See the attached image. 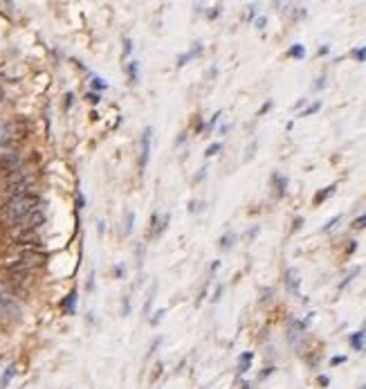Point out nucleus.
<instances>
[{
    "label": "nucleus",
    "instance_id": "35",
    "mask_svg": "<svg viewBox=\"0 0 366 389\" xmlns=\"http://www.w3.org/2000/svg\"><path fill=\"white\" fill-rule=\"evenodd\" d=\"M269 108H272V99H267V102L263 104V106H261V110H258V115H265Z\"/></svg>",
    "mask_w": 366,
    "mask_h": 389
},
{
    "label": "nucleus",
    "instance_id": "23",
    "mask_svg": "<svg viewBox=\"0 0 366 389\" xmlns=\"http://www.w3.org/2000/svg\"><path fill=\"white\" fill-rule=\"evenodd\" d=\"M339 220H341V214H337V216H333V218H330V220H328V223H326V225H324V227H321V232H330V229H333V227H335V225H337V223H339Z\"/></svg>",
    "mask_w": 366,
    "mask_h": 389
},
{
    "label": "nucleus",
    "instance_id": "25",
    "mask_svg": "<svg viewBox=\"0 0 366 389\" xmlns=\"http://www.w3.org/2000/svg\"><path fill=\"white\" fill-rule=\"evenodd\" d=\"M292 9V18H295V21H297V18H306L308 16V12H306V9H303V7H290Z\"/></svg>",
    "mask_w": 366,
    "mask_h": 389
},
{
    "label": "nucleus",
    "instance_id": "43",
    "mask_svg": "<svg viewBox=\"0 0 366 389\" xmlns=\"http://www.w3.org/2000/svg\"><path fill=\"white\" fill-rule=\"evenodd\" d=\"M88 99H90V102H93V104H97L101 97H99V95H95V93H90V95H88Z\"/></svg>",
    "mask_w": 366,
    "mask_h": 389
},
{
    "label": "nucleus",
    "instance_id": "34",
    "mask_svg": "<svg viewBox=\"0 0 366 389\" xmlns=\"http://www.w3.org/2000/svg\"><path fill=\"white\" fill-rule=\"evenodd\" d=\"M162 315H164V310H157V313H155V315H153V318H151V324H153V326H155V324H160Z\"/></svg>",
    "mask_w": 366,
    "mask_h": 389
},
{
    "label": "nucleus",
    "instance_id": "42",
    "mask_svg": "<svg viewBox=\"0 0 366 389\" xmlns=\"http://www.w3.org/2000/svg\"><path fill=\"white\" fill-rule=\"evenodd\" d=\"M133 50V43L131 41H128V38H126V41H124V52H126V54H128V52H131Z\"/></svg>",
    "mask_w": 366,
    "mask_h": 389
},
{
    "label": "nucleus",
    "instance_id": "37",
    "mask_svg": "<svg viewBox=\"0 0 366 389\" xmlns=\"http://www.w3.org/2000/svg\"><path fill=\"white\" fill-rule=\"evenodd\" d=\"M324 86H326V76L321 74L319 79H317V84H315V90H321V88H324Z\"/></svg>",
    "mask_w": 366,
    "mask_h": 389
},
{
    "label": "nucleus",
    "instance_id": "40",
    "mask_svg": "<svg viewBox=\"0 0 366 389\" xmlns=\"http://www.w3.org/2000/svg\"><path fill=\"white\" fill-rule=\"evenodd\" d=\"M220 295H223V286L216 288V292H214V297H211V301H218V299H220Z\"/></svg>",
    "mask_w": 366,
    "mask_h": 389
},
{
    "label": "nucleus",
    "instance_id": "46",
    "mask_svg": "<svg viewBox=\"0 0 366 389\" xmlns=\"http://www.w3.org/2000/svg\"><path fill=\"white\" fill-rule=\"evenodd\" d=\"M205 171H207V169H200V174H198V176H196V178H194V180H196V182H198V180H202V178H205Z\"/></svg>",
    "mask_w": 366,
    "mask_h": 389
},
{
    "label": "nucleus",
    "instance_id": "51",
    "mask_svg": "<svg viewBox=\"0 0 366 389\" xmlns=\"http://www.w3.org/2000/svg\"><path fill=\"white\" fill-rule=\"evenodd\" d=\"M364 349H366V344H364Z\"/></svg>",
    "mask_w": 366,
    "mask_h": 389
},
{
    "label": "nucleus",
    "instance_id": "32",
    "mask_svg": "<svg viewBox=\"0 0 366 389\" xmlns=\"http://www.w3.org/2000/svg\"><path fill=\"white\" fill-rule=\"evenodd\" d=\"M93 86H95V88H99V90H106V88H108L104 79H93Z\"/></svg>",
    "mask_w": 366,
    "mask_h": 389
},
{
    "label": "nucleus",
    "instance_id": "49",
    "mask_svg": "<svg viewBox=\"0 0 366 389\" xmlns=\"http://www.w3.org/2000/svg\"><path fill=\"white\" fill-rule=\"evenodd\" d=\"M3 99H5V90L0 88V104H3Z\"/></svg>",
    "mask_w": 366,
    "mask_h": 389
},
{
    "label": "nucleus",
    "instance_id": "17",
    "mask_svg": "<svg viewBox=\"0 0 366 389\" xmlns=\"http://www.w3.org/2000/svg\"><path fill=\"white\" fill-rule=\"evenodd\" d=\"M126 72H128V81L135 86L139 81V63H137V61H131V63H128V68H126Z\"/></svg>",
    "mask_w": 366,
    "mask_h": 389
},
{
    "label": "nucleus",
    "instance_id": "30",
    "mask_svg": "<svg viewBox=\"0 0 366 389\" xmlns=\"http://www.w3.org/2000/svg\"><path fill=\"white\" fill-rule=\"evenodd\" d=\"M166 225H168V214H164V216H162V223H160V229H157V237H160V234H162V232H164V229H166Z\"/></svg>",
    "mask_w": 366,
    "mask_h": 389
},
{
    "label": "nucleus",
    "instance_id": "5",
    "mask_svg": "<svg viewBox=\"0 0 366 389\" xmlns=\"http://www.w3.org/2000/svg\"><path fill=\"white\" fill-rule=\"evenodd\" d=\"M43 223H45V212L38 207V209H34L32 214L23 216V218L18 220V223L14 225L12 229H16V232H36V229L41 227Z\"/></svg>",
    "mask_w": 366,
    "mask_h": 389
},
{
    "label": "nucleus",
    "instance_id": "48",
    "mask_svg": "<svg viewBox=\"0 0 366 389\" xmlns=\"http://www.w3.org/2000/svg\"><path fill=\"white\" fill-rule=\"evenodd\" d=\"M306 102H308V99H299V102L295 104V108H301V106H303V104H306Z\"/></svg>",
    "mask_w": 366,
    "mask_h": 389
},
{
    "label": "nucleus",
    "instance_id": "26",
    "mask_svg": "<svg viewBox=\"0 0 366 389\" xmlns=\"http://www.w3.org/2000/svg\"><path fill=\"white\" fill-rule=\"evenodd\" d=\"M353 227H355V229H364V227H366V214L357 216V218L353 220Z\"/></svg>",
    "mask_w": 366,
    "mask_h": 389
},
{
    "label": "nucleus",
    "instance_id": "4",
    "mask_svg": "<svg viewBox=\"0 0 366 389\" xmlns=\"http://www.w3.org/2000/svg\"><path fill=\"white\" fill-rule=\"evenodd\" d=\"M21 167H25V165H23V155L18 151V146H0V169L5 174L16 171Z\"/></svg>",
    "mask_w": 366,
    "mask_h": 389
},
{
    "label": "nucleus",
    "instance_id": "33",
    "mask_svg": "<svg viewBox=\"0 0 366 389\" xmlns=\"http://www.w3.org/2000/svg\"><path fill=\"white\" fill-rule=\"evenodd\" d=\"M218 119H220V110H218V113H216V115H214V117H211V119H209V124H207V131H211V128H214V124H216V122H218Z\"/></svg>",
    "mask_w": 366,
    "mask_h": 389
},
{
    "label": "nucleus",
    "instance_id": "28",
    "mask_svg": "<svg viewBox=\"0 0 366 389\" xmlns=\"http://www.w3.org/2000/svg\"><path fill=\"white\" fill-rule=\"evenodd\" d=\"M346 362V355H335L330 358V367H337V364H344Z\"/></svg>",
    "mask_w": 366,
    "mask_h": 389
},
{
    "label": "nucleus",
    "instance_id": "1",
    "mask_svg": "<svg viewBox=\"0 0 366 389\" xmlns=\"http://www.w3.org/2000/svg\"><path fill=\"white\" fill-rule=\"evenodd\" d=\"M38 207H41V196L34 194V191L32 194L16 196V198H7V203H5L3 209H0V220H3L5 225H9V227H14L23 216L32 214L34 209H38Z\"/></svg>",
    "mask_w": 366,
    "mask_h": 389
},
{
    "label": "nucleus",
    "instance_id": "47",
    "mask_svg": "<svg viewBox=\"0 0 366 389\" xmlns=\"http://www.w3.org/2000/svg\"><path fill=\"white\" fill-rule=\"evenodd\" d=\"M301 223H303L301 216H299V218H295V229H299V227H301Z\"/></svg>",
    "mask_w": 366,
    "mask_h": 389
},
{
    "label": "nucleus",
    "instance_id": "11",
    "mask_svg": "<svg viewBox=\"0 0 366 389\" xmlns=\"http://www.w3.org/2000/svg\"><path fill=\"white\" fill-rule=\"evenodd\" d=\"M364 340H366V333L364 331H357V333H353L348 338V344L355 349V351H364Z\"/></svg>",
    "mask_w": 366,
    "mask_h": 389
},
{
    "label": "nucleus",
    "instance_id": "41",
    "mask_svg": "<svg viewBox=\"0 0 366 389\" xmlns=\"http://www.w3.org/2000/svg\"><path fill=\"white\" fill-rule=\"evenodd\" d=\"M131 313V301H128V297L124 299V315H128Z\"/></svg>",
    "mask_w": 366,
    "mask_h": 389
},
{
    "label": "nucleus",
    "instance_id": "14",
    "mask_svg": "<svg viewBox=\"0 0 366 389\" xmlns=\"http://www.w3.org/2000/svg\"><path fill=\"white\" fill-rule=\"evenodd\" d=\"M252 360H254V353L252 351H245L243 355L238 358V373H245L249 369V364H252Z\"/></svg>",
    "mask_w": 366,
    "mask_h": 389
},
{
    "label": "nucleus",
    "instance_id": "8",
    "mask_svg": "<svg viewBox=\"0 0 366 389\" xmlns=\"http://www.w3.org/2000/svg\"><path fill=\"white\" fill-rule=\"evenodd\" d=\"M286 288L290 295H299V286H301V277H299V270L297 268H288L286 270Z\"/></svg>",
    "mask_w": 366,
    "mask_h": 389
},
{
    "label": "nucleus",
    "instance_id": "19",
    "mask_svg": "<svg viewBox=\"0 0 366 389\" xmlns=\"http://www.w3.org/2000/svg\"><path fill=\"white\" fill-rule=\"evenodd\" d=\"M155 292H157V283H153L151 290H148V295H146V304H144V315L151 313V304H153V297H155Z\"/></svg>",
    "mask_w": 366,
    "mask_h": 389
},
{
    "label": "nucleus",
    "instance_id": "38",
    "mask_svg": "<svg viewBox=\"0 0 366 389\" xmlns=\"http://www.w3.org/2000/svg\"><path fill=\"white\" fill-rule=\"evenodd\" d=\"M265 25H267V18H265V16L256 18V27H258V30H263V27H265Z\"/></svg>",
    "mask_w": 366,
    "mask_h": 389
},
{
    "label": "nucleus",
    "instance_id": "3",
    "mask_svg": "<svg viewBox=\"0 0 366 389\" xmlns=\"http://www.w3.org/2000/svg\"><path fill=\"white\" fill-rule=\"evenodd\" d=\"M30 135V126L25 119H12L0 124V146H18Z\"/></svg>",
    "mask_w": 366,
    "mask_h": 389
},
{
    "label": "nucleus",
    "instance_id": "31",
    "mask_svg": "<svg viewBox=\"0 0 366 389\" xmlns=\"http://www.w3.org/2000/svg\"><path fill=\"white\" fill-rule=\"evenodd\" d=\"M202 207H205V203H202V200H200V203H189V212H200Z\"/></svg>",
    "mask_w": 366,
    "mask_h": 389
},
{
    "label": "nucleus",
    "instance_id": "45",
    "mask_svg": "<svg viewBox=\"0 0 366 389\" xmlns=\"http://www.w3.org/2000/svg\"><path fill=\"white\" fill-rule=\"evenodd\" d=\"M330 52V47L328 45H324V47H319V56H324V54H328Z\"/></svg>",
    "mask_w": 366,
    "mask_h": 389
},
{
    "label": "nucleus",
    "instance_id": "20",
    "mask_svg": "<svg viewBox=\"0 0 366 389\" xmlns=\"http://www.w3.org/2000/svg\"><path fill=\"white\" fill-rule=\"evenodd\" d=\"M319 108H321V102L319 99H317V102H312L310 106H308L306 110H303V113L299 115V117H310V115H315V113H319Z\"/></svg>",
    "mask_w": 366,
    "mask_h": 389
},
{
    "label": "nucleus",
    "instance_id": "36",
    "mask_svg": "<svg viewBox=\"0 0 366 389\" xmlns=\"http://www.w3.org/2000/svg\"><path fill=\"white\" fill-rule=\"evenodd\" d=\"M272 292H274V290H272V288H265V290H263V292H261V301H267V299H269V297H272Z\"/></svg>",
    "mask_w": 366,
    "mask_h": 389
},
{
    "label": "nucleus",
    "instance_id": "18",
    "mask_svg": "<svg viewBox=\"0 0 366 389\" xmlns=\"http://www.w3.org/2000/svg\"><path fill=\"white\" fill-rule=\"evenodd\" d=\"M74 304H76V290H72L70 292V295H67L65 297V299H63V304H61V306H63V310H65V313H74Z\"/></svg>",
    "mask_w": 366,
    "mask_h": 389
},
{
    "label": "nucleus",
    "instance_id": "44",
    "mask_svg": "<svg viewBox=\"0 0 366 389\" xmlns=\"http://www.w3.org/2000/svg\"><path fill=\"white\" fill-rule=\"evenodd\" d=\"M328 382H330V380H328V376H319V385H321V387H326Z\"/></svg>",
    "mask_w": 366,
    "mask_h": 389
},
{
    "label": "nucleus",
    "instance_id": "13",
    "mask_svg": "<svg viewBox=\"0 0 366 389\" xmlns=\"http://www.w3.org/2000/svg\"><path fill=\"white\" fill-rule=\"evenodd\" d=\"M14 376H16V364H9V367L5 369V373L0 376V389H7Z\"/></svg>",
    "mask_w": 366,
    "mask_h": 389
},
{
    "label": "nucleus",
    "instance_id": "21",
    "mask_svg": "<svg viewBox=\"0 0 366 389\" xmlns=\"http://www.w3.org/2000/svg\"><path fill=\"white\" fill-rule=\"evenodd\" d=\"M220 148H223V142H214V144H209V146H207V151H205V155H207V158L216 155V153H218Z\"/></svg>",
    "mask_w": 366,
    "mask_h": 389
},
{
    "label": "nucleus",
    "instance_id": "6",
    "mask_svg": "<svg viewBox=\"0 0 366 389\" xmlns=\"http://www.w3.org/2000/svg\"><path fill=\"white\" fill-rule=\"evenodd\" d=\"M12 320L14 322L21 320V308H18V304L7 295V292L0 290V324L12 322Z\"/></svg>",
    "mask_w": 366,
    "mask_h": 389
},
{
    "label": "nucleus",
    "instance_id": "39",
    "mask_svg": "<svg viewBox=\"0 0 366 389\" xmlns=\"http://www.w3.org/2000/svg\"><path fill=\"white\" fill-rule=\"evenodd\" d=\"M355 250H357V241H348V248H346V252H348V254H353Z\"/></svg>",
    "mask_w": 366,
    "mask_h": 389
},
{
    "label": "nucleus",
    "instance_id": "29",
    "mask_svg": "<svg viewBox=\"0 0 366 389\" xmlns=\"http://www.w3.org/2000/svg\"><path fill=\"white\" fill-rule=\"evenodd\" d=\"M220 12H223V7H220V5H216V7L211 9V12H207V16H209V18H218V16H220Z\"/></svg>",
    "mask_w": 366,
    "mask_h": 389
},
{
    "label": "nucleus",
    "instance_id": "2",
    "mask_svg": "<svg viewBox=\"0 0 366 389\" xmlns=\"http://www.w3.org/2000/svg\"><path fill=\"white\" fill-rule=\"evenodd\" d=\"M32 187H34V174L25 167L16 171H9L3 178V185H0V191L9 198H16V196L23 194H32Z\"/></svg>",
    "mask_w": 366,
    "mask_h": 389
},
{
    "label": "nucleus",
    "instance_id": "22",
    "mask_svg": "<svg viewBox=\"0 0 366 389\" xmlns=\"http://www.w3.org/2000/svg\"><path fill=\"white\" fill-rule=\"evenodd\" d=\"M160 223H162L160 214L153 212V216H151V229H153V234H155V237H157V229H160Z\"/></svg>",
    "mask_w": 366,
    "mask_h": 389
},
{
    "label": "nucleus",
    "instance_id": "9",
    "mask_svg": "<svg viewBox=\"0 0 366 389\" xmlns=\"http://www.w3.org/2000/svg\"><path fill=\"white\" fill-rule=\"evenodd\" d=\"M272 185H274V189H277V196H279V198H281V196H286V189H288V176L274 174V176H272Z\"/></svg>",
    "mask_w": 366,
    "mask_h": 389
},
{
    "label": "nucleus",
    "instance_id": "50",
    "mask_svg": "<svg viewBox=\"0 0 366 389\" xmlns=\"http://www.w3.org/2000/svg\"><path fill=\"white\" fill-rule=\"evenodd\" d=\"M359 389H366V385H362V387H359Z\"/></svg>",
    "mask_w": 366,
    "mask_h": 389
},
{
    "label": "nucleus",
    "instance_id": "24",
    "mask_svg": "<svg viewBox=\"0 0 366 389\" xmlns=\"http://www.w3.org/2000/svg\"><path fill=\"white\" fill-rule=\"evenodd\" d=\"M133 225H135V214L133 212H126V227H124V232L131 234L133 232Z\"/></svg>",
    "mask_w": 366,
    "mask_h": 389
},
{
    "label": "nucleus",
    "instance_id": "27",
    "mask_svg": "<svg viewBox=\"0 0 366 389\" xmlns=\"http://www.w3.org/2000/svg\"><path fill=\"white\" fill-rule=\"evenodd\" d=\"M353 56L359 61V63H364V61H366V45H364V47H359V50H355V52H353Z\"/></svg>",
    "mask_w": 366,
    "mask_h": 389
},
{
    "label": "nucleus",
    "instance_id": "15",
    "mask_svg": "<svg viewBox=\"0 0 366 389\" xmlns=\"http://www.w3.org/2000/svg\"><path fill=\"white\" fill-rule=\"evenodd\" d=\"M236 243V232H232V229H229V232H225L223 237L218 239V246L223 248V250H229Z\"/></svg>",
    "mask_w": 366,
    "mask_h": 389
},
{
    "label": "nucleus",
    "instance_id": "10",
    "mask_svg": "<svg viewBox=\"0 0 366 389\" xmlns=\"http://www.w3.org/2000/svg\"><path fill=\"white\" fill-rule=\"evenodd\" d=\"M200 54H202V43L198 41V43H194V50H189V52H187V54H182L180 59H177V65H180V68H182V65H185L187 61L196 59V56H200Z\"/></svg>",
    "mask_w": 366,
    "mask_h": 389
},
{
    "label": "nucleus",
    "instance_id": "12",
    "mask_svg": "<svg viewBox=\"0 0 366 389\" xmlns=\"http://www.w3.org/2000/svg\"><path fill=\"white\" fill-rule=\"evenodd\" d=\"M335 191H337V185H328V187H326V189H321L319 194H315V198H312V203H315V205H321V203H324V200H328L330 196L335 194Z\"/></svg>",
    "mask_w": 366,
    "mask_h": 389
},
{
    "label": "nucleus",
    "instance_id": "16",
    "mask_svg": "<svg viewBox=\"0 0 366 389\" xmlns=\"http://www.w3.org/2000/svg\"><path fill=\"white\" fill-rule=\"evenodd\" d=\"M288 56L290 59H306V45H301V43H295V45L288 50Z\"/></svg>",
    "mask_w": 366,
    "mask_h": 389
},
{
    "label": "nucleus",
    "instance_id": "7",
    "mask_svg": "<svg viewBox=\"0 0 366 389\" xmlns=\"http://www.w3.org/2000/svg\"><path fill=\"white\" fill-rule=\"evenodd\" d=\"M151 135H153V128L151 126H144L142 135H139V171H146L148 167V158H151Z\"/></svg>",
    "mask_w": 366,
    "mask_h": 389
}]
</instances>
